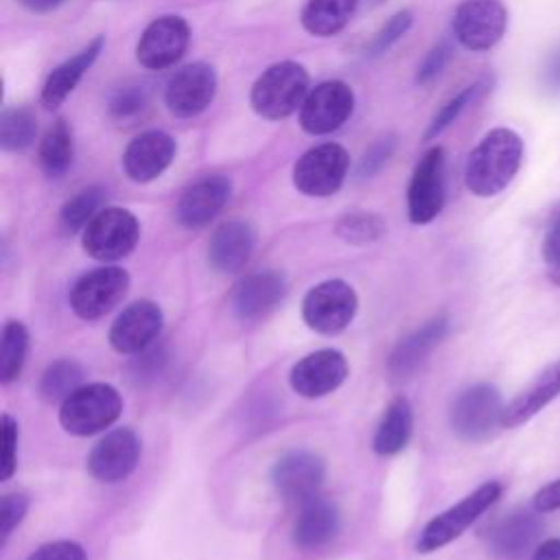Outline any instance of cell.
Wrapping results in <instances>:
<instances>
[{"mask_svg":"<svg viewBox=\"0 0 560 560\" xmlns=\"http://www.w3.org/2000/svg\"><path fill=\"white\" fill-rule=\"evenodd\" d=\"M521 162V136L510 127H494L475 144L466 160V188L475 197H494L516 177Z\"/></svg>","mask_w":560,"mask_h":560,"instance_id":"cell-1","label":"cell"},{"mask_svg":"<svg viewBox=\"0 0 560 560\" xmlns=\"http://www.w3.org/2000/svg\"><path fill=\"white\" fill-rule=\"evenodd\" d=\"M308 90V72L302 63L278 61L254 81L249 105L265 120H284L300 112Z\"/></svg>","mask_w":560,"mask_h":560,"instance_id":"cell-2","label":"cell"},{"mask_svg":"<svg viewBox=\"0 0 560 560\" xmlns=\"http://www.w3.org/2000/svg\"><path fill=\"white\" fill-rule=\"evenodd\" d=\"M122 411V398L107 383H90L74 389L59 407V422L70 435L88 438L112 427Z\"/></svg>","mask_w":560,"mask_h":560,"instance_id":"cell-3","label":"cell"},{"mask_svg":"<svg viewBox=\"0 0 560 560\" xmlns=\"http://www.w3.org/2000/svg\"><path fill=\"white\" fill-rule=\"evenodd\" d=\"M501 483L499 481H486L479 488H475L470 494H466L462 501L451 505L448 510L433 516L420 532L416 540V549L420 553H431L442 549L444 545L459 538L490 505L497 503L501 497Z\"/></svg>","mask_w":560,"mask_h":560,"instance_id":"cell-4","label":"cell"},{"mask_svg":"<svg viewBox=\"0 0 560 560\" xmlns=\"http://www.w3.org/2000/svg\"><path fill=\"white\" fill-rule=\"evenodd\" d=\"M140 238V223L133 212L109 206L103 208L81 234V245L88 256L103 262H114L133 252Z\"/></svg>","mask_w":560,"mask_h":560,"instance_id":"cell-5","label":"cell"},{"mask_svg":"<svg viewBox=\"0 0 560 560\" xmlns=\"http://www.w3.org/2000/svg\"><path fill=\"white\" fill-rule=\"evenodd\" d=\"M350 166L348 151L337 142H322L306 149L293 164V186L306 197L335 195Z\"/></svg>","mask_w":560,"mask_h":560,"instance_id":"cell-6","label":"cell"},{"mask_svg":"<svg viewBox=\"0 0 560 560\" xmlns=\"http://www.w3.org/2000/svg\"><path fill=\"white\" fill-rule=\"evenodd\" d=\"M446 199V151L435 144L429 147L409 179L407 214L413 225L431 223L444 208Z\"/></svg>","mask_w":560,"mask_h":560,"instance_id":"cell-7","label":"cell"},{"mask_svg":"<svg viewBox=\"0 0 560 560\" xmlns=\"http://www.w3.org/2000/svg\"><path fill=\"white\" fill-rule=\"evenodd\" d=\"M359 308L354 289L339 278L315 284L302 300L306 326L319 335H337L348 328Z\"/></svg>","mask_w":560,"mask_h":560,"instance_id":"cell-8","label":"cell"},{"mask_svg":"<svg viewBox=\"0 0 560 560\" xmlns=\"http://www.w3.org/2000/svg\"><path fill=\"white\" fill-rule=\"evenodd\" d=\"M501 394L486 383L466 387L451 405L448 418L453 431L466 442H481L501 427Z\"/></svg>","mask_w":560,"mask_h":560,"instance_id":"cell-9","label":"cell"},{"mask_svg":"<svg viewBox=\"0 0 560 560\" xmlns=\"http://www.w3.org/2000/svg\"><path fill=\"white\" fill-rule=\"evenodd\" d=\"M508 26V11L501 0H462L453 15L455 39L472 52L497 46Z\"/></svg>","mask_w":560,"mask_h":560,"instance_id":"cell-10","label":"cell"},{"mask_svg":"<svg viewBox=\"0 0 560 560\" xmlns=\"http://www.w3.org/2000/svg\"><path fill=\"white\" fill-rule=\"evenodd\" d=\"M354 109V92L346 81L330 79L308 90L300 107V127L311 136L337 131Z\"/></svg>","mask_w":560,"mask_h":560,"instance_id":"cell-11","label":"cell"},{"mask_svg":"<svg viewBox=\"0 0 560 560\" xmlns=\"http://www.w3.org/2000/svg\"><path fill=\"white\" fill-rule=\"evenodd\" d=\"M129 289V273L122 267H98L81 278L70 289V306L81 319H98L107 315Z\"/></svg>","mask_w":560,"mask_h":560,"instance_id":"cell-12","label":"cell"},{"mask_svg":"<svg viewBox=\"0 0 560 560\" xmlns=\"http://www.w3.org/2000/svg\"><path fill=\"white\" fill-rule=\"evenodd\" d=\"M188 44V22L182 15H160L142 31L136 44V59L147 70H166L184 57Z\"/></svg>","mask_w":560,"mask_h":560,"instance_id":"cell-13","label":"cell"},{"mask_svg":"<svg viewBox=\"0 0 560 560\" xmlns=\"http://www.w3.org/2000/svg\"><path fill=\"white\" fill-rule=\"evenodd\" d=\"M217 94V72L206 61L182 66L166 83L164 103L171 114L190 118L210 107Z\"/></svg>","mask_w":560,"mask_h":560,"instance_id":"cell-14","label":"cell"},{"mask_svg":"<svg viewBox=\"0 0 560 560\" xmlns=\"http://www.w3.org/2000/svg\"><path fill=\"white\" fill-rule=\"evenodd\" d=\"M326 477V462L306 448L284 453L271 468V481L280 497L295 503H306L317 497Z\"/></svg>","mask_w":560,"mask_h":560,"instance_id":"cell-15","label":"cell"},{"mask_svg":"<svg viewBox=\"0 0 560 560\" xmlns=\"http://www.w3.org/2000/svg\"><path fill=\"white\" fill-rule=\"evenodd\" d=\"M140 459L138 435L122 427L105 433L88 455V470L94 479L105 483H116L127 479Z\"/></svg>","mask_w":560,"mask_h":560,"instance_id":"cell-16","label":"cell"},{"mask_svg":"<svg viewBox=\"0 0 560 560\" xmlns=\"http://www.w3.org/2000/svg\"><path fill=\"white\" fill-rule=\"evenodd\" d=\"M348 376V361L335 348H322L300 359L289 374L293 392L304 398H322L332 394Z\"/></svg>","mask_w":560,"mask_h":560,"instance_id":"cell-17","label":"cell"},{"mask_svg":"<svg viewBox=\"0 0 560 560\" xmlns=\"http://www.w3.org/2000/svg\"><path fill=\"white\" fill-rule=\"evenodd\" d=\"M164 315L151 300L129 304L109 328V343L120 354H138L147 350L162 332Z\"/></svg>","mask_w":560,"mask_h":560,"instance_id":"cell-18","label":"cell"},{"mask_svg":"<svg viewBox=\"0 0 560 560\" xmlns=\"http://www.w3.org/2000/svg\"><path fill=\"white\" fill-rule=\"evenodd\" d=\"M177 155V142L171 133L151 129L136 136L122 153V168L131 182L147 184L160 177Z\"/></svg>","mask_w":560,"mask_h":560,"instance_id":"cell-19","label":"cell"},{"mask_svg":"<svg viewBox=\"0 0 560 560\" xmlns=\"http://www.w3.org/2000/svg\"><path fill=\"white\" fill-rule=\"evenodd\" d=\"M232 182L225 175H206L190 186L177 199V221L188 230H199L208 225L230 201Z\"/></svg>","mask_w":560,"mask_h":560,"instance_id":"cell-20","label":"cell"},{"mask_svg":"<svg viewBox=\"0 0 560 560\" xmlns=\"http://www.w3.org/2000/svg\"><path fill=\"white\" fill-rule=\"evenodd\" d=\"M287 280L273 269L245 276L232 291V311L241 322H256L269 315L284 298Z\"/></svg>","mask_w":560,"mask_h":560,"instance_id":"cell-21","label":"cell"},{"mask_svg":"<svg viewBox=\"0 0 560 560\" xmlns=\"http://www.w3.org/2000/svg\"><path fill=\"white\" fill-rule=\"evenodd\" d=\"M256 247V230L249 221L230 219L221 223L208 243V262L219 273L241 271Z\"/></svg>","mask_w":560,"mask_h":560,"instance_id":"cell-22","label":"cell"},{"mask_svg":"<svg viewBox=\"0 0 560 560\" xmlns=\"http://www.w3.org/2000/svg\"><path fill=\"white\" fill-rule=\"evenodd\" d=\"M446 332H448V319L433 317L420 328H416L413 332H409L405 339H400L387 361L389 378L396 383L411 378V374L418 372V368L433 352V348L440 346Z\"/></svg>","mask_w":560,"mask_h":560,"instance_id":"cell-23","label":"cell"},{"mask_svg":"<svg viewBox=\"0 0 560 560\" xmlns=\"http://www.w3.org/2000/svg\"><path fill=\"white\" fill-rule=\"evenodd\" d=\"M540 512H512L503 516L488 534V551L501 560H516L525 556L542 532Z\"/></svg>","mask_w":560,"mask_h":560,"instance_id":"cell-24","label":"cell"},{"mask_svg":"<svg viewBox=\"0 0 560 560\" xmlns=\"http://www.w3.org/2000/svg\"><path fill=\"white\" fill-rule=\"evenodd\" d=\"M103 48H105V37L96 35L79 52H74L66 61H61L57 68H52L42 85V94H39L42 105L46 109H57L74 92V88L85 77V72L94 66Z\"/></svg>","mask_w":560,"mask_h":560,"instance_id":"cell-25","label":"cell"},{"mask_svg":"<svg viewBox=\"0 0 560 560\" xmlns=\"http://www.w3.org/2000/svg\"><path fill=\"white\" fill-rule=\"evenodd\" d=\"M560 396V359L549 363L521 394H516L501 413V427L514 429L532 420L542 407Z\"/></svg>","mask_w":560,"mask_h":560,"instance_id":"cell-26","label":"cell"},{"mask_svg":"<svg viewBox=\"0 0 560 560\" xmlns=\"http://www.w3.org/2000/svg\"><path fill=\"white\" fill-rule=\"evenodd\" d=\"M341 527L339 510L332 501L313 497L302 503V510L293 523V542L300 549H322L335 540Z\"/></svg>","mask_w":560,"mask_h":560,"instance_id":"cell-27","label":"cell"},{"mask_svg":"<svg viewBox=\"0 0 560 560\" xmlns=\"http://www.w3.org/2000/svg\"><path fill=\"white\" fill-rule=\"evenodd\" d=\"M411 431H413V409L405 396H398L387 405L378 422V429L372 440L374 453L376 455L400 453L407 446Z\"/></svg>","mask_w":560,"mask_h":560,"instance_id":"cell-28","label":"cell"},{"mask_svg":"<svg viewBox=\"0 0 560 560\" xmlns=\"http://www.w3.org/2000/svg\"><path fill=\"white\" fill-rule=\"evenodd\" d=\"M359 0H308L300 13L302 28L313 37H332L346 28Z\"/></svg>","mask_w":560,"mask_h":560,"instance_id":"cell-29","label":"cell"},{"mask_svg":"<svg viewBox=\"0 0 560 560\" xmlns=\"http://www.w3.org/2000/svg\"><path fill=\"white\" fill-rule=\"evenodd\" d=\"M72 160H74L72 129L63 118H59L42 136L37 147V162L46 177L59 179L68 173V168L72 166Z\"/></svg>","mask_w":560,"mask_h":560,"instance_id":"cell-30","label":"cell"},{"mask_svg":"<svg viewBox=\"0 0 560 560\" xmlns=\"http://www.w3.org/2000/svg\"><path fill=\"white\" fill-rule=\"evenodd\" d=\"M37 138V118L31 107H4L0 114V147L9 153L26 151Z\"/></svg>","mask_w":560,"mask_h":560,"instance_id":"cell-31","label":"cell"},{"mask_svg":"<svg viewBox=\"0 0 560 560\" xmlns=\"http://www.w3.org/2000/svg\"><path fill=\"white\" fill-rule=\"evenodd\" d=\"M83 368L72 359L50 363L39 381V394L46 402H63L74 389L83 385Z\"/></svg>","mask_w":560,"mask_h":560,"instance_id":"cell-32","label":"cell"},{"mask_svg":"<svg viewBox=\"0 0 560 560\" xmlns=\"http://www.w3.org/2000/svg\"><path fill=\"white\" fill-rule=\"evenodd\" d=\"M103 203H105V190L101 186H88L61 206L59 225L63 228V232L74 234L83 230L103 210Z\"/></svg>","mask_w":560,"mask_h":560,"instance_id":"cell-33","label":"cell"},{"mask_svg":"<svg viewBox=\"0 0 560 560\" xmlns=\"http://www.w3.org/2000/svg\"><path fill=\"white\" fill-rule=\"evenodd\" d=\"M0 381L7 385L15 381L24 368L28 350V332L22 322L9 319L0 337Z\"/></svg>","mask_w":560,"mask_h":560,"instance_id":"cell-34","label":"cell"},{"mask_svg":"<svg viewBox=\"0 0 560 560\" xmlns=\"http://www.w3.org/2000/svg\"><path fill=\"white\" fill-rule=\"evenodd\" d=\"M335 232L350 245H370L385 234V221L374 212H350L337 221Z\"/></svg>","mask_w":560,"mask_h":560,"instance_id":"cell-35","label":"cell"},{"mask_svg":"<svg viewBox=\"0 0 560 560\" xmlns=\"http://www.w3.org/2000/svg\"><path fill=\"white\" fill-rule=\"evenodd\" d=\"M481 88V83H472V85H466L464 90H459L457 94H453L431 118L427 131H424V140H435L444 129H448L457 118L459 114L470 105V101L475 98L477 90Z\"/></svg>","mask_w":560,"mask_h":560,"instance_id":"cell-36","label":"cell"},{"mask_svg":"<svg viewBox=\"0 0 560 560\" xmlns=\"http://www.w3.org/2000/svg\"><path fill=\"white\" fill-rule=\"evenodd\" d=\"M413 24V13L409 9H400L394 15H389V20L374 33V37L368 42L365 46V55L368 57H378L383 52H387L396 42H400L407 31Z\"/></svg>","mask_w":560,"mask_h":560,"instance_id":"cell-37","label":"cell"},{"mask_svg":"<svg viewBox=\"0 0 560 560\" xmlns=\"http://www.w3.org/2000/svg\"><path fill=\"white\" fill-rule=\"evenodd\" d=\"M149 103L147 88L142 85H122L109 98V114L116 120L136 118Z\"/></svg>","mask_w":560,"mask_h":560,"instance_id":"cell-38","label":"cell"},{"mask_svg":"<svg viewBox=\"0 0 560 560\" xmlns=\"http://www.w3.org/2000/svg\"><path fill=\"white\" fill-rule=\"evenodd\" d=\"M451 57H453V44L448 39H440L438 44H433L416 68V83L429 85L433 79L440 77V72L451 61Z\"/></svg>","mask_w":560,"mask_h":560,"instance_id":"cell-39","label":"cell"},{"mask_svg":"<svg viewBox=\"0 0 560 560\" xmlns=\"http://www.w3.org/2000/svg\"><path fill=\"white\" fill-rule=\"evenodd\" d=\"M0 438H2V453H0V479L7 481L15 472L18 466V422L2 413L0 420Z\"/></svg>","mask_w":560,"mask_h":560,"instance_id":"cell-40","label":"cell"},{"mask_svg":"<svg viewBox=\"0 0 560 560\" xmlns=\"http://www.w3.org/2000/svg\"><path fill=\"white\" fill-rule=\"evenodd\" d=\"M394 147H396V140H394L392 136L376 140V142L363 153V158H361V162H359V166H357V177H359V179H368V177L376 175V173L383 168V164L389 160V155L394 153Z\"/></svg>","mask_w":560,"mask_h":560,"instance_id":"cell-41","label":"cell"},{"mask_svg":"<svg viewBox=\"0 0 560 560\" xmlns=\"http://www.w3.org/2000/svg\"><path fill=\"white\" fill-rule=\"evenodd\" d=\"M28 510V499L20 492H11L2 497L0 503V534H2V542H7V538L11 536V532L22 523V518L26 516Z\"/></svg>","mask_w":560,"mask_h":560,"instance_id":"cell-42","label":"cell"},{"mask_svg":"<svg viewBox=\"0 0 560 560\" xmlns=\"http://www.w3.org/2000/svg\"><path fill=\"white\" fill-rule=\"evenodd\" d=\"M26 560H88V556L74 540H52L37 547Z\"/></svg>","mask_w":560,"mask_h":560,"instance_id":"cell-43","label":"cell"},{"mask_svg":"<svg viewBox=\"0 0 560 560\" xmlns=\"http://www.w3.org/2000/svg\"><path fill=\"white\" fill-rule=\"evenodd\" d=\"M166 363V357L158 348H147L140 352V359L133 363V376L147 378V376H158Z\"/></svg>","mask_w":560,"mask_h":560,"instance_id":"cell-44","label":"cell"},{"mask_svg":"<svg viewBox=\"0 0 560 560\" xmlns=\"http://www.w3.org/2000/svg\"><path fill=\"white\" fill-rule=\"evenodd\" d=\"M542 258L549 267H560V208L542 238Z\"/></svg>","mask_w":560,"mask_h":560,"instance_id":"cell-45","label":"cell"},{"mask_svg":"<svg viewBox=\"0 0 560 560\" xmlns=\"http://www.w3.org/2000/svg\"><path fill=\"white\" fill-rule=\"evenodd\" d=\"M532 505L540 514L560 510V479H553V481L545 483L542 488H538V492L532 499Z\"/></svg>","mask_w":560,"mask_h":560,"instance_id":"cell-46","label":"cell"},{"mask_svg":"<svg viewBox=\"0 0 560 560\" xmlns=\"http://www.w3.org/2000/svg\"><path fill=\"white\" fill-rule=\"evenodd\" d=\"M542 88L551 94H560V46L547 57L542 66Z\"/></svg>","mask_w":560,"mask_h":560,"instance_id":"cell-47","label":"cell"},{"mask_svg":"<svg viewBox=\"0 0 560 560\" xmlns=\"http://www.w3.org/2000/svg\"><path fill=\"white\" fill-rule=\"evenodd\" d=\"M529 560H560V538H547L538 542Z\"/></svg>","mask_w":560,"mask_h":560,"instance_id":"cell-48","label":"cell"},{"mask_svg":"<svg viewBox=\"0 0 560 560\" xmlns=\"http://www.w3.org/2000/svg\"><path fill=\"white\" fill-rule=\"evenodd\" d=\"M24 9H28L31 13H39V15H44V13H50V11H55V9H59L66 0H18Z\"/></svg>","mask_w":560,"mask_h":560,"instance_id":"cell-49","label":"cell"},{"mask_svg":"<svg viewBox=\"0 0 560 560\" xmlns=\"http://www.w3.org/2000/svg\"><path fill=\"white\" fill-rule=\"evenodd\" d=\"M549 278H551V282H553V284H558V287H560V267H551Z\"/></svg>","mask_w":560,"mask_h":560,"instance_id":"cell-50","label":"cell"},{"mask_svg":"<svg viewBox=\"0 0 560 560\" xmlns=\"http://www.w3.org/2000/svg\"><path fill=\"white\" fill-rule=\"evenodd\" d=\"M370 2H372V4H378V2H383V0H370Z\"/></svg>","mask_w":560,"mask_h":560,"instance_id":"cell-51","label":"cell"}]
</instances>
